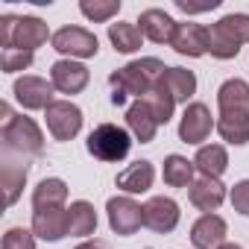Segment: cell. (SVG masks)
I'll return each mask as SVG.
<instances>
[{
	"instance_id": "603a6c76",
	"label": "cell",
	"mask_w": 249,
	"mask_h": 249,
	"mask_svg": "<svg viewBox=\"0 0 249 249\" xmlns=\"http://www.w3.org/2000/svg\"><path fill=\"white\" fill-rule=\"evenodd\" d=\"M108 41L117 53H135L144 44V33H141L138 24L117 21V24H108Z\"/></svg>"
},
{
	"instance_id": "e575fe53",
	"label": "cell",
	"mask_w": 249,
	"mask_h": 249,
	"mask_svg": "<svg viewBox=\"0 0 249 249\" xmlns=\"http://www.w3.org/2000/svg\"><path fill=\"white\" fill-rule=\"evenodd\" d=\"M76 249H111V246H108L106 240H97V237H94V240H82Z\"/></svg>"
},
{
	"instance_id": "8992f818",
	"label": "cell",
	"mask_w": 249,
	"mask_h": 249,
	"mask_svg": "<svg viewBox=\"0 0 249 249\" xmlns=\"http://www.w3.org/2000/svg\"><path fill=\"white\" fill-rule=\"evenodd\" d=\"M44 120H47V132L53 135V141H73L82 129V108L71 100H53L44 108Z\"/></svg>"
},
{
	"instance_id": "83f0119b",
	"label": "cell",
	"mask_w": 249,
	"mask_h": 249,
	"mask_svg": "<svg viewBox=\"0 0 249 249\" xmlns=\"http://www.w3.org/2000/svg\"><path fill=\"white\" fill-rule=\"evenodd\" d=\"M147 106H150V111L156 114V120H159V126H167V123L173 120V108H176V100L161 88V85H156L147 97Z\"/></svg>"
},
{
	"instance_id": "d6a6232c",
	"label": "cell",
	"mask_w": 249,
	"mask_h": 249,
	"mask_svg": "<svg viewBox=\"0 0 249 249\" xmlns=\"http://www.w3.org/2000/svg\"><path fill=\"white\" fill-rule=\"evenodd\" d=\"M231 208L237 211V214H243V217H249V179H240V182H234V188H231Z\"/></svg>"
},
{
	"instance_id": "ffe728a7",
	"label": "cell",
	"mask_w": 249,
	"mask_h": 249,
	"mask_svg": "<svg viewBox=\"0 0 249 249\" xmlns=\"http://www.w3.org/2000/svg\"><path fill=\"white\" fill-rule=\"evenodd\" d=\"M194 167L205 179H220L229 170V153L223 144H202L194 156Z\"/></svg>"
},
{
	"instance_id": "52a82bcc",
	"label": "cell",
	"mask_w": 249,
	"mask_h": 249,
	"mask_svg": "<svg viewBox=\"0 0 249 249\" xmlns=\"http://www.w3.org/2000/svg\"><path fill=\"white\" fill-rule=\"evenodd\" d=\"M50 44H53V50H59L62 56L76 59V62H79V59H94L97 50H100L97 36H94L91 30H85V27H62V30L53 33Z\"/></svg>"
},
{
	"instance_id": "d590c367",
	"label": "cell",
	"mask_w": 249,
	"mask_h": 249,
	"mask_svg": "<svg viewBox=\"0 0 249 249\" xmlns=\"http://www.w3.org/2000/svg\"><path fill=\"white\" fill-rule=\"evenodd\" d=\"M220 249H243V246H237V243H229V240H226V243H223Z\"/></svg>"
},
{
	"instance_id": "9c48e42d",
	"label": "cell",
	"mask_w": 249,
	"mask_h": 249,
	"mask_svg": "<svg viewBox=\"0 0 249 249\" xmlns=\"http://www.w3.org/2000/svg\"><path fill=\"white\" fill-rule=\"evenodd\" d=\"M106 214L111 231L120 237H129L144 226V205H138L132 196H111L106 202Z\"/></svg>"
},
{
	"instance_id": "d6986e66",
	"label": "cell",
	"mask_w": 249,
	"mask_h": 249,
	"mask_svg": "<svg viewBox=\"0 0 249 249\" xmlns=\"http://www.w3.org/2000/svg\"><path fill=\"white\" fill-rule=\"evenodd\" d=\"M126 129H129L132 138L141 141V144H150V141L156 138L159 120H156V114L150 111L147 100H135V103L126 108Z\"/></svg>"
},
{
	"instance_id": "44dd1931",
	"label": "cell",
	"mask_w": 249,
	"mask_h": 249,
	"mask_svg": "<svg viewBox=\"0 0 249 249\" xmlns=\"http://www.w3.org/2000/svg\"><path fill=\"white\" fill-rule=\"evenodd\" d=\"M176 103H188L196 94V73L188 68H167L161 82H159Z\"/></svg>"
},
{
	"instance_id": "2e32d148",
	"label": "cell",
	"mask_w": 249,
	"mask_h": 249,
	"mask_svg": "<svg viewBox=\"0 0 249 249\" xmlns=\"http://www.w3.org/2000/svg\"><path fill=\"white\" fill-rule=\"evenodd\" d=\"M188 199L196 211L202 214H214L223 202H226V185L220 179H205L199 176L191 188H188Z\"/></svg>"
},
{
	"instance_id": "4316f807",
	"label": "cell",
	"mask_w": 249,
	"mask_h": 249,
	"mask_svg": "<svg viewBox=\"0 0 249 249\" xmlns=\"http://www.w3.org/2000/svg\"><path fill=\"white\" fill-rule=\"evenodd\" d=\"M27 182V164L18 161H3V188H6V205H15L21 196V188Z\"/></svg>"
},
{
	"instance_id": "484cf974",
	"label": "cell",
	"mask_w": 249,
	"mask_h": 249,
	"mask_svg": "<svg viewBox=\"0 0 249 249\" xmlns=\"http://www.w3.org/2000/svg\"><path fill=\"white\" fill-rule=\"evenodd\" d=\"M223 36H229L234 44H249V15L243 12H231V15H223L217 24H214Z\"/></svg>"
},
{
	"instance_id": "e0dca14e",
	"label": "cell",
	"mask_w": 249,
	"mask_h": 249,
	"mask_svg": "<svg viewBox=\"0 0 249 249\" xmlns=\"http://www.w3.org/2000/svg\"><path fill=\"white\" fill-rule=\"evenodd\" d=\"M176 24L164 9H144L138 18V27L144 33V38H150L153 44H170L176 36Z\"/></svg>"
},
{
	"instance_id": "9a60e30c",
	"label": "cell",
	"mask_w": 249,
	"mask_h": 249,
	"mask_svg": "<svg viewBox=\"0 0 249 249\" xmlns=\"http://www.w3.org/2000/svg\"><path fill=\"white\" fill-rule=\"evenodd\" d=\"M229 226L220 214H202L194 226H191V243L196 249H220L226 243Z\"/></svg>"
},
{
	"instance_id": "ba28073f",
	"label": "cell",
	"mask_w": 249,
	"mask_h": 249,
	"mask_svg": "<svg viewBox=\"0 0 249 249\" xmlns=\"http://www.w3.org/2000/svg\"><path fill=\"white\" fill-rule=\"evenodd\" d=\"M211 129H217V120L211 117V108L205 103H188L185 114L179 120V141L191 144V147H202V141H208Z\"/></svg>"
},
{
	"instance_id": "f546056e",
	"label": "cell",
	"mask_w": 249,
	"mask_h": 249,
	"mask_svg": "<svg viewBox=\"0 0 249 249\" xmlns=\"http://www.w3.org/2000/svg\"><path fill=\"white\" fill-rule=\"evenodd\" d=\"M208 53H211L214 59L226 62V59H234V56L240 53V44H234L229 36H223V33L211 24V27H208Z\"/></svg>"
},
{
	"instance_id": "277c9868",
	"label": "cell",
	"mask_w": 249,
	"mask_h": 249,
	"mask_svg": "<svg viewBox=\"0 0 249 249\" xmlns=\"http://www.w3.org/2000/svg\"><path fill=\"white\" fill-rule=\"evenodd\" d=\"M85 147H88V153L97 161L114 164V161H123V159L129 156V150H132V132L117 126V123H100L97 129H91Z\"/></svg>"
},
{
	"instance_id": "8fae6325",
	"label": "cell",
	"mask_w": 249,
	"mask_h": 249,
	"mask_svg": "<svg viewBox=\"0 0 249 249\" xmlns=\"http://www.w3.org/2000/svg\"><path fill=\"white\" fill-rule=\"evenodd\" d=\"M88 79H91V71L82 62H76V59H59L50 68V82H53V88L59 94H71L73 97V94L85 91Z\"/></svg>"
},
{
	"instance_id": "7a4b0ae2",
	"label": "cell",
	"mask_w": 249,
	"mask_h": 249,
	"mask_svg": "<svg viewBox=\"0 0 249 249\" xmlns=\"http://www.w3.org/2000/svg\"><path fill=\"white\" fill-rule=\"evenodd\" d=\"M167 65L156 56H144V59H135L129 65L117 68L114 73H108V85L114 88L111 94V103L114 106H123L126 97H135V100H144L164 76Z\"/></svg>"
},
{
	"instance_id": "836d02e7",
	"label": "cell",
	"mask_w": 249,
	"mask_h": 249,
	"mask_svg": "<svg viewBox=\"0 0 249 249\" xmlns=\"http://www.w3.org/2000/svg\"><path fill=\"white\" fill-rule=\"evenodd\" d=\"M217 6H220V0H208V3H185V0H176V9H182L185 15H199V12H208Z\"/></svg>"
},
{
	"instance_id": "5bb4252c",
	"label": "cell",
	"mask_w": 249,
	"mask_h": 249,
	"mask_svg": "<svg viewBox=\"0 0 249 249\" xmlns=\"http://www.w3.org/2000/svg\"><path fill=\"white\" fill-rule=\"evenodd\" d=\"M33 234L47 240V243H56L62 237L71 234V223H68V208H41V211H33Z\"/></svg>"
},
{
	"instance_id": "30bf717a",
	"label": "cell",
	"mask_w": 249,
	"mask_h": 249,
	"mask_svg": "<svg viewBox=\"0 0 249 249\" xmlns=\"http://www.w3.org/2000/svg\"><path fill=\"white\" fill-rule=\"evenodd\" d=\"M53 82L50 79H44V76H30V73H24V76H18L15 79V85H12V94H15V100L27 108V111H38V108H47L50 103H53Z\"/></svg>"
},
{
	"instance_id": "cb8c5ba5",
	"label": "cell",
	"mask_w": 249,
	"mask_h": 249,
	"mask_svg": "<svg viewBox=\"0 0 249 249\" xmlns=\"http://www.w3.org/2000/svg\"><path fill=\"white\" fill-rule=\"evenodd\" d=\"M68 223H71V234L73 237H88L97 231V211L88 199H76L68 208Z\"/></svg>"
},
{
	"instance_id": "ac0fdd59",
	"label": "cell",
	"mask_w": 249,
	"mask_h": 249,
	"mask_svg": "<svg viewBox=\"0 0 249 249\" xmlns=\"http://www.w3.org/2000/svg\"><path fill=\"white\" fill-rule=\"evenodd\" d=\"M156 182V167L153 161H132L126 170L117 173V188L126 194V196H135V194H147Z\"/></svg>"
},
{
	"instance_id": "7402d4cb",
	"label": "cell",
	"mask_w": 249,
	"mask_h": 249,
	"mask_svg": "<svg viewBox=\"0 0 249 249\" xmlns=\"http://www.w3.org/2000/svg\"><path fill=\"white\" fill-rule=\"evenodd\" d=\"M65 199H68V185L65 179H41L36 188H33V208L41 211V208H65Z\"/></svg>"
},
{
	"instance_id": "1f68e13d",
	"label": "cell",
	"mask_w": 249,
	"mask_h": 249,
	"mask_svg": "<svg viewBox=\"0 0 249 249\" xmlns=\"http://www.w3.org/2000/svg\"><path fill=\"white\" fill-rule=\"evenodd\" d=\"M3 73H18V71H27L33 65V53H24V50H3Z\"/></svg>"
},
{
	"instance_id": "f1b7e54d",
	"label": "cell",
	"mask_w": 249,
	"mask_h": 249,
	"mask_svg": "<svg viewBox=\"0 0 249 249\" xmlns=\"http://www.w3.org/2000/svg\"><path fill=\"white\" fill-rule=\"evenodd\" d=\"M79 12L94 24H106L120 12V0H82Z\"/></svg>"
},
{
	"instance_id": "4fadbf2b",
	"label": "cell",
	"mask_w": 249,
	"mask_h": 249,
	"mask_svg": "<svg viewBox=\"0 0 249 249\" xmlns=\"http://www.w3.org/2000/svg\"><path fill=\"white\" fill-rule=\"evenodd\" d=\"M170 47H173L179 56H188V59L205 56V53H208V27L194 24V21H179Z\"/></svg>"
},
{
	"instance_id": "3957f363",
	"label": "cell",
	"mask_w": 249,
	"mask_h": 249,
	"mask_svg": "<svg viewBox=\"0 0 249 249\" xmlns=\"http://www.w3.org/2000/svg\"><path fill=\"white\" fill-rule=\"evenodd\" d=\"M47 38H53L50 27L36 18V15H3L0 18V44L3 50H24V53H36L38 47L47 44Z\"/></svg>"
},
{
	"instance_id": "6da1fadb",
	"label": "cell",
	"mask_w": 249,
	"mask_h": 249,
	"mask_svg": "<svg viewBox=\"0 0 249 249\" xmlns=\"http://www.w3.org/2000/svg\"><path fill=\"white\" fill-rule=\"evenodd\" d=\"M217 132L231 147L249 144V82L240 76L217 88Z\"/></svg>"
},
{
	"instance_id": "4dcf8cb0",
	"label": "cell",
	"mask_w": 249,
	"mask_h": 249,
	"mask_svg": "<svg viewBox=\"0 0 249 249\" xmlns=\"http://www.w3.org/2000/svg\"><path fill=\"white\" fill-rule=\"evenodd\" d=\"M0 249H36V234H33V229L12 226V229L3 234V243H0Z\"/></svg>"
},
{
	"instance_id": "7c38bea8",
	"label": "cell",
	"mask_w": 249,
	"mask_h": 249,
	"mask_svg": "<svg viewBox=\"0 0 249 249\" xmlns=\"http://www.w3.org/2000/svg\"><path fill=\"white\" fill-rule=\"evenodd\" d=\"M182 220L179 202L170 196H153L144 202V226L159 231V234H170Z\"/></svg>"
},
{
	"instance_id": "5b68a950",
	"label": "cell",
	"mask_w": 249,
	"mask_h": 249,
	"mask_svg": "<svg viewBox=\"0 0 249 249\" xmlns=\"http://www.w3.org/2000/svg\"><path fill=\"white\" fill-rule=\"evenodd\" d=\"M0 138H3V147L21 156H41L44 153V135L38 129V123L33 117L24 114H12L3 129H0Z\"/></svg>"
},
{
	"instance_id": "d4e9b609",
	"label": "cell",
	"mask_w": 249,
	"mask_h": 249,
	"mask_svg": "<svg viewBox=\"0 0 249 249\" xmlns=\"http://www.w3.org/2000/svg\"><path fill=\"white\" fill-rule=\"evenodd\" d=\"M194 161H188L185 156H167L164 159V170H161V176H164V185H170V188H191L194 185Z\"/></svg>"
}]
</instances>
